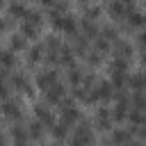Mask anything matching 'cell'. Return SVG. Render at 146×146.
<instances>
[{
    "label": "cell",
    "instance_id": "obj_12",
    "mask_svg": "<svg viewBox=\"0 0 146 146\" xmlns=\"http://www.w3.org/2000/svg\"><path fill=\"white\" fill-rule=\"evenodd\" d=\"M123 21H125V27H139V25H144V16H141L139 11H135V9H132Z\"/></svg>",
    "mask_w": 146,
    "mask_h": 146
},
{
    "label": "cell",
    "instance_id": "obj_5",
    "mask_svg": "<svg viewBox=\"0 0 146 146\" xmlns=\"http://www.w3.org/2000/svg\"><path fill=\"white\" fill-rule=\"evenodd\" d=\"M80 27H82V34H84L87 39H96V36L100 34V30L96 27V23L89 21V18H82V21H80Z\"/></svg>",
    "mask_w": 146,
    "mask_h": 146
},
{
    "label": "cell",
    "instance_id": "obj_4",
    "mask_svg": "<svg viewBox=\"0 0 146 146\" xmlns=\"http://www.w3.org/2000/svg\"><path fill=\"white\" fill-rule=\"evenodd\" d=\"M96 125H98L100 130H107V128L112 125V114H110L107 107H100V110L96 112Z\"/></svg>",
    "mask_w": 146,
    "mask_h": 146
},
{
    "label": "cell",
    "instance_id": "obj_28",
    "mask_svg": "<svg viewBox=\"0 0 146 146\" xmlns=\"http://www.w3.org/2000/svg\"><path fill=\"white\" fill-rule=\"evenodd\" d=\"M46 50H59L62 48V41L55 36V34H50V36H46V46H43Z\"/></svg>",
    "mask_w": 146,
    "mask_h": 146
},
{
    "label": "cell",
    "instance_id": "obj_3",
    "mask_svg": "<svg viewBox=\"0 0 146 146\" xmlns=\"http://www.w3.org/2000/svg\"><path fill=\"white\" fill-rule=\"evenodd\" d=\"M64 98V87L59 84V82H52L48 89H46V100L48 103H59Z\"/></svg>",
    "mask_w": 146,
    "mask_h": 146
},
{
    "label": "cell",
    "instance_id": "obj_33",
    "mask_svg": "<svg viewBox=\"0 0 146 146\" xmlns=\"http://www.w3.org/2000/svg\"><path fill=\"white\" fill-rule=\"evenodd\" d=\"M84 57H87V62H89L91 66H96V64L100 62V52H96V50H94V52H91V50H89V52H84Z\"/></svg>",
    "mask_w": 146,
    "mask_h": 146
},
{
    "label": "cell",
    "instance_id": "obj_39",
    "mask_svg": "<svg viewBox=\"0 0 146 146\" xmlns=\"http://www.w3.org/2000/svg\"><path fill=\"white\" fill-rule=\"evenodd\" d=\"M39 2H43V5H48V7H52V5H55V0H39Z\"/></svg>",
    "mask_w": 146,
    "mask_h": 146
},
{
    "label": "cell",
    "instance_id": "obj_2",
    "mask_svg": "<svg viewBox=\"0 0 146 146\" xmlns=\"http://www.w3.org/2000/svg\"><path fill=\"white\" fill-rule=\"evenodd\" d=\"M94 94H96V98H98V100H107V98H112V96H114V87H112L107 80H100V82H96Z\"/></svg>",
    "mask_w": 146,
    "mask_h": 146
},
{
    "label": "cell",
    "instance_id": "obj_35",
    "mask_svg": "<svg viewBox=\"0 0 146 146\" xmlns=\"http://www.w3.org/2000/svg\"><path fill=\"white\" fill-rule=\"evenodd\" d=\"M7 96H9V87L0 82V98H2V100H7Z\"/></svg>",
    "mask_w": 146,
    "mask_h": 146
},
{
    "label": "cell",
    "instance_id": "obj_24",
    "mask_svg": "<svg viewBox=\"0 0 146 146\" xmlns=\"http://www.w3.org/2000/svg\"><path fill=\"white\" fill-rule=\"evenodd\" d=\"M23 23H30V25L39 27V25H41V14H39V11H32V9H27V14H25Z\"/></svg>",
    "mask_w": 146,
    "mask_h": 146
},
{
    "label": "cell",
    "instance_id": "obj_21",
    "mask_svg": "<svg viewBox=\"0 0 146 146\" xmlns=\"http://www.w3.org/2000/svg\"><path fill=\"white\" fill-rule=\"evenodd\" d=\"M27 135L34 137V139H41V137H43V125H41V121H32V123L27 125Z\"/></svg>",
    "mask_w": 146,
    "mask_h": 146
},
{
    "label": "cell",
    "instance_id": "obj_38",
    "mask_svg": "<svg viewBox=\"0 0 146 146\" xmlns=\"http://www.w3.org/2000/svg\"><path fill=\"white\" fill-rule=\"evenodd\" d=\"M14 146H27V141H25V139H16V141H14Z\"/></svg>",
    "mask_w": 146,
    "mask_h": 146
},
{
    "label": "cell",
    "instance_id": "obj_11",
    "mask_svg": "<svg viewBox=\"0 0 146 146\" xmlns=\"http://www.w3.org/2000/svg\"><path fill=\"white\" fill-rule=\"evenodd\" d=\"M132 55V46L128 41H116V48H114V57H123V59H130Z\"/></svg>",
    "mask_w": 146,
    "mask_h": 146
},
{
    "label": "cell",
    "instance_id": "obj_22",
    "mask_svg": "<svg viewBox=\"0 0 146 146\" xmlns=\"http://www.w3.org/2000/svg\"><path fill=\"white\" fill-rule=\"evenodd\" d=\"M14 64H16V59H14L11 50H0V66L2 68H11Z\"/></svg>",
    "mask_w": 146,
    "mask_h": 146
},
{
    "label": "cell",
    "instance_id": "obj_15",
    "mask_svg": "<svg viewBox=\"0 0 146 146\" xmlns=\"http://www.w3.org/2000/svg\"><path fill=\"white\" fill-rule=\"evenodd\" d=\"M128 121H130L132 125H146V112H141V110H130V112H128Z\"/></svg>",
    "mask_w": 146,
    "mask_h": 146
},
{
    "label": "cell",
    "instance_id": "obj_42",
    "mask_svg": "<svg viewBox=\"0 0 146 146\" xmlns=\"http://www.w3.org/2000/svg\"><path fill=\"white\" fill-rule=\"evenodd\" d=\"M119 2H123V5H132V0H119Z\"/></svg>",
    "mask_w": 146,
    "mask_h": 146
},
{
    "label": "cell",
    "instance_id": "obj_29",
    "mask_svg": "<svg viewBox=\"0 0 146 146\" xmlns=\"http://www.w3.org/2000/svg\"><path fill=\"white\" fill-rule=\"evenodd\" d=\"M43 46H34V48H30V62H39L41 57H43Z\"/></svg>",
    "mask_w": 146,
    "mask_h": 146
},
{
    "label": "cell",
    "instance_id": "obj_31",
    "mask_svg": "<svg viewBox=\"0 0 146 146\" xmlns=\"http://www.w3.org/2000/svg\"><path fill=\"white\" fill-rule=\"evenodd\" d=\"M11 135H14V139H25V137H27V130H25L23 125L16 123V125L11 128Z\"/></svg>",
    "mask_w": 146,
    "mask_h": 146
},
{
    "label": "cell",
    "instance_id": "obj_32",
    "mask_svg": "<svg viewBox=\"0 0 146 146\" xmlns=\"http://www.w3.org/2000/svg\"><path fill=\"white\" fill-rule=\"evenodd\" d=\"M23 48H25V39L18 36V34L11 36V50H23Z\"/></svg>",
    "mask_w": 146,
    "mask_h": 146
},
{
    "label": "cell",
    "instance_id": "obj_47",
    "mask_svg": "<svg viewBox=\"0 0 146 146\" xmlns=\"http://www.w3.org/2000/svg\"><path fill=\"white\" fill-rule=\"evenodd\" d=\"M55 146H57V144H55Z\"/></svg>",
    "mask_w": 146,
    "mask_h": 146
},
{
    "label": "cell",
    "instance_id": "obj_7",
    "mask_svg": "<svg viewBox=\"0 0 146 146\" xmlns=\"http://www.w3.org/2000/svg\"><path fill=\"white\" fill-rule=\"evenodd\" d=\"M34 114H36V121H41V123H46L48 128H52V114H50V110L46 107V105H36L34 107Z\"/></svg>",
    "mask_w": 146,
    "mask_h": 146
},
{
    "label": "cell",
    "instance_id": "obj_37",
    "mask_svg": "<svg viewBox=\"0 0 146 146\" xmlns=\"http://www.w3.org/2000/svg\"><path fill=\"white\" fill-rule=\"evenodd\" d=\"M9 25H11V21H2V23H0V30H7Z\"/></svg>",
    "mask_w": 146,
    "mask_h": 146
},
{
    "label": "cell",
    "instance_id": "obj_18",
    "mask_svg": "<svg viewBox=\"0 0 146 146\" xmlns=\"http://www.w3.org/2000/svg\"><path fill=\"white\" fill-rule=\"evenodd\" d=\"M98 36H103L105 41H119V30L116 27H112V25H107V27H103L100 30V34Z\"/></svg>",
    "mask_w": 146,
    "mask_h": 146
},
{
    "label": "cell",
    "instance_id": "obj_20",
    "mask_svg": "<svg viewBox=\"0 0 146 146\" xmlns=\"http://www.w3.org/2000/svg\"><path fill=\"white\" fill-rule=\"evenodd\" d=\"M130 103H132V110H141V112H144V107H146V96H144L141 91H135L132 98H130Z\"/></svg>",
    "mask_w": 146,
    "mask_h": 146
},
{
    "label": "cell",
    "instance_id": "obj_27",
    "mask_svg": "<svg viewBox=\"0 0 146 146\" xmlns=\"http://www.w3.org/2000/svg\"><path fill=\"white\" fill-rule=\"evenodd\" d=\"M52 135H55V139H64L66 135H68V125H64V123H52Z\"/></svg>",
    "mask_w": 146,
    "mask_h": 146
},
{
    "label": "cell",
    "instance_id": "obj_36",
    "mask_svg": "<svg viewBox=\"0 0 146 146\" xmlns=\"http://www.w3.org/2000/svg\"><path fill=\"white\" fill-rule=\"evenodd\" d=\"M137 43L146 48V30H141V32H139V36H137Z\"/></svg>",
    "mask_w": 146,
    "mask_h": 146
},
{
    "label": "cell",
    "instance_id": "obj_30",
    "mask_svg": "<svg viewBox=\"0 0 146 146\" xmlns=\"http://www.w3.org/2000/svg\"><path fill=\"white\" fill-rule=\"evenodd\" d=\"M94 41H96V52H107L110 50V41H105L103 36H96Z\"/></svg>",
    "mask_w": 146,
    "mask_h": 146
},
{
    "label": "cell",
    "instance_id": "obj_25",
    "mask_svg": "<svg viewBox=\"0 0 146 146\" xmlns=\"http://www.w3.org/2000/svg\"><path fill=\"white\" fill-rule=\"evenodd\" d=\"M11 82H14L18 89H23L25 94H30V91H32V87H30V82H27V78H25V75H14V78H11Z\"/></svg>",
    "mask_w": 146,
    "mask_h": 146
},
{
    "label": "cell",
    "instance_id": "obj_1",
    "mask_svg": "<svg viewBox=\"0 0 146 146\" xmlns=\"http://www.w3.org/2000/svg\"><path fill=\"white\" fill-rule=\"evenodd\" d=\"M73 137H75V139H80L84 146H87V144H91V141H94V135H91V125H89V121H80V123L75 125Z\"/></svg>",
    "mask_w": 146,
    "mask_h": 146
},
{
    "label": "cell",
    "instance_id": "obj_44",
    "mask_svg": "<svg viewBox=\"0 0 146 146\" xmlns=\"http://www.w3.org/2000/svg\"><path fill=\"white\" fill-rule=\"evenodd\" d=\"M2 2H5V0H0V5H2Z\"/></svg>",
    "mask_w": 146,
    "mask_h": 146
},
{
    "label": "cell",
    "instance_id": "obj_13",
    "mask_svg": "<svg viewBox=\"0 0 146 146\" xmlns=\"http://www.w3.org/2000/svg\"><path fill=\"white\" fill-rule=\"evenodd\" d=\"M57 55H59V62H62V64H66V66L73 64V55H75V52H73L71 46H62V48L57 50Z\"/></svg>",
    "mask_w": 146,
    "mask_h": 146
},
{
    "label": "cell",
    "instance_id": "obj_10",
    "mask_svg": "<svg viewBox=\"0 0 146 146\" xmlns=\"http://www.w3.org/2000/svg\"><path fill=\"white\" fill-rule=\"evenodd\" d=\"M52 82H57V73H55V71H43V73L36 78V84H39L41 89H48Z\"/></svg>",
    "mask_w": 146,
    "mask_h": 146
},
{
    "label": "cell",
    "instance_id": "obj_45",
    "mask_svg": "<svg viewBox=\"0 0 146 146\" xmlns=\"http://www.w3.org/2000/svg\"><path fill=\"white\" fill-rule=\"evenodd\" d=\"M144 23H146V16H144Z\"/></svg>",
    "mask_w": 146,
    "mask_h": 146
},
{
    "label": "cell",
    "instance_id": "obj_19",
    "mask_svg": "<svg viewBox=\"0 0 146 146\" xmlns=\"http://www.w3.org/2000/svg\"><path fill=\"white\" fill-rule=\"evenodd\" d=\"M114 89H125L128 84V75L125 73H112V82H110Z\"/></svg>",
    "mask_w": 146,
    "mask_h": 146
},
{
    "label": "cell",
    "instance_id": "obj_41",
    "mask_svg": "<svg viewBox=\"0 0 146 146\" xmlns=\"http://www.w3.org/2000/svg\"><path fill=\"white\" fill-rule=\"evenodd\" d=\"M141 62H144V64H146V50H144V52H141Z\"/></svg>",
    "mask_w": 146,
    "mask_h": 146
},
{
    "label": "cell",
    "instance_id": "obj_23",
    "mask_svg": "<svg viewBox=\"0 0 146 146\" xmlns=\"http://www.w3.org/2000/svg\"><path fill=\"white\" fill-rule=\"evenodd\" d=\"M36 30L39 27H34L30 23H21V36L23 39H36Z\"/></svg>",
    "mask_w": 146,
    "mask_h": 146
},
{
    "label": "cell",
    "instance_id": "obj_40",
    "mask_svg": "<svg viewBox=\"0 0 146 146\" xmlns=\"http://www.w3.org/2000/svg\"><path fill=\"white\" fill-rule=\"evenodd\" d=\"M123 146H141V141H128V144H123Z\"/></svg>",
    "mask_w": 146,
    "mask_h": 146
},
{
    "label": "cell",
    "instance_id": "obj_16",
    "mask_svg": "<svg viewBox=\"0 0 146 146\" xmlns=\"http://www.w3.org/2000/svg\"><path fill=\"white\" fill-rule=\"evenodd\" d=\"M9 14H11V18H25L27 9H25V5H23V2L14 0V2L9 5Z\"/></svg>",
    "mask_w": 146,
    "mask_h": 146
},
{
    "label": "cell",
    "instance_id": "obj_6",
    "mask_svg": "<svg viewBox=\"0 0 146 146\" xmlns=\"http://www.w3.org/2000/svg\"><path fill=\"white\" fill-rule=\"evenodd\" d=\"M2 114H5L7 119H18V121H21V107H18V103L5 100V103H2Z\"/></svg>",
    "mask_w": 146,
    "mask_h": 146
},
{
    "label": "cell",
    "instance_id": "obj_8",
    "mask_svg": "<svg viewBox=\"0 0 146 146\" xmlns=\"http://www.w3.org/2000/svg\"><path fill=\"white\" fill-rule=\"evenodd\" d=\"M78 119H80V112L75 110V105L62 110V123L64 125H73V123H78Z\"/></svg>",
    "mask_w": 146,
    "mask_h": 146
},
{
    "label": "cell",
    "instance_id": "obj_26",
    "mask_svg": "<svg viewBox=\"0 0 146 146\" xmlns=\"http://www.w3.org/2000/svg\"><path fill=\"white\" fill-rule=\"evenodd\" d=\"M125 110H128V105H116L110 114H112L114 121H125V119H128V112H125Z\"/></svg>",
    "mask_w": 146,
    "mask_h": 146
},
{
    "label": "cell",
    "instance_id": "obj_14",
    "mask_svg": "<svg viewBox=\"0 0 146 146\" xmlns=\"http://www.w3.org/2000/svg\"><path fill=\"white\" fill-rule=\"evenodd\" d=\"M66 78H68V82H71V84H75V87H78V84L82 82V68H80V66H75V64H71V66H68V73H66Z\"/></svg>",
    "mask_w": 146,
    "mask_h": 146
},
{
    "label": "cell",
    "instance_id": "obj_46",
    "mask_svg": "<svg viewBox=\"0 0 146 146\" xmlns=\"http://www.w3.org/2000/svg\"><path fill=\"white\" fill-rule=\"evenodd\" d=\"M0 139H2V135H0Z\"/></svg>",
    "mask_w": 146,
    "mask_h": 146
},
{
    "label": "cell",
    "instance_id": "obj_43",
    "mask_svg": "<svg viewBox=\"0 0 146 146\" xmlns=\"http://www.w3.org/2000/svg\"><path fill=\"white\" fill-rule=\"evenodd\" d=\"M0 146H5V139H0Z\"/></svg>",
    "mask_w": 146,
    "mask_h": 146
},
{
    "label": "cell",
    "instance_id": "obj_34",
    "mask_svg": "<svg viewBox=\"0 0 146 146\" xmlns=\"http://www.w3.org/2000/svg\"><path fill=\"white\" fill-rule=\"evenodd\" d=\"M98 14H100V9H98V7H84V18L94 21V18H96Z\"/></svg>",
    "mask_w": 146,
    "mask_h": 146
},
{
    "label": "cell",
    "instance_id": "obj_9",
    "mask_svg": "<svg viewBox=\"0 0 146 146\" xmlns=\"http://www.w3.org/2000/svg\"><path fill=\"white\" fill-rule=\"evenodd\" d=\"M110 139H112V144H114V146H123V144H128V141H130V130H128V128H119V130H114V132H112V137H110Z\"/></svg>",
    "mask_w": 146,
    "mask_h": 146
},
{
    "label": "cell",
    "instance_id": "obj_17",
    "mask_svg": "<svg viewBox=\"0 0 146 146\" xmlns=\"http://www.w3.org/2000/svg\"><path fill=\"white\" fill-rule=\"evenodd\" d=\"M110 68H112V73H125V71H128V59H123V57H114L112 64H110Z\"/></svg>",
    "mask_w": 146,
    "mask_h": 146
}]
</instances>
